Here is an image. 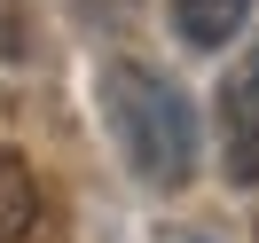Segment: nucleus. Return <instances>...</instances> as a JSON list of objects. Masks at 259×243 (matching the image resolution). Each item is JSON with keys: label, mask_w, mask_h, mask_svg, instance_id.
<instances>
[{"label": "nucleus", "mask_w": 259, "mask_h": 243, "mask_svg": "<svg viewBox=\"0 0 259 243\" xmlns=\"http://www.w3.org/2000/svg\"><path fill=\"white\" fill-rule=\"evenodd\" d=\"M243 16H251V0H173V32L189 39L196 55L228 47V39L243 32Z\"/></svg>", "instance_id": "20e7f679"}, {"label": "nucleus", "mask_w": 259, "mask_h": 243, "mask_svg": "<svg viewBox=\"0 0 259 243\" xmlns=\"http://www.w3.org/2000/svg\"><path fill=\"white\" fill-rule=\"evenodd\" d=\"M196 243H204V235H196Z\"/></svg>", "instance_id": "0eeeda50"}, {"label": "nucleus", "mask_w": 259, "mask_h": 243, "mask_svg": "<svg viewBox=\"0 0 259 243\" xmlns=\"http://www.w3.org/2000/svg\"><path fill=\"white\" fill-rule=\"evenodd\" d=\"M71 8H79V16H110V0H71Z\"/></svg>", "instance_id": "423d86ee"}, {"label": "nucleus", "mask_w": 259, "mask_h": 243, "mask_svg": "<svg viewBox=\"0 0 259 243\" xmlns=\"http://www.w3.org/2000/svg\"><path fill=\"white\" fill-rule=\"evenodd\" d=\"M102 118H110V133H118V149H126L142 188H157V196L189 188V173H196V110L165 71L134 63V55L102 63Z\"/></svg>", "instance_id": "f257e3e1"}, {"label": "nucleus", "mask_w": 259, "mask_h": 243, "mask_svg": "<svg viewBox=\"0 0 259 243\" xmlns=\"http://www.w3.org/2000/svg\"><path fill=\"white\" fill-rule=\"evenodd\" d=\"M220 157H228V180H259V39L243 47V63L228 71L220 86Z\"/></svg>", "instance_id": "7ed1b4c3"}, {"label": "nucleus", "mask_w": 259, "mask_h": 243, "mask_svg": "<svg viewBox=\"0 0 259 243\" xmlns=\"http://www.w3.org/2000/svg\"><path fill=\"white\" fill-rule=\"evenodd\" d=\"M0 243H63V204L16 149H0Z\"/></svg>", "instance_id": "f03ea898"}, {"label": "nucleus", "mask_w": 259, "mask_h": 243, "mask_svg": "<svg viewBox=\"0 0 259 243\" xmlns=\"http://www.w3.org/2000/svg\"><path fill=\"white\" fill-rule=\"evenodd\" d=\"M0 55H8V63H24V55H32V32H24V0H0Z\"/></svg>", "instance_id": "39448f33"}]
</instances>
